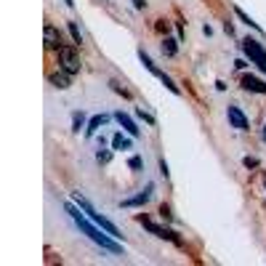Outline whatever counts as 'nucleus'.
I'll use <instances>...</instances> for the list:
<instances>
[{
	"mask_svg": "<svg viewBox=\"0 0 266 266\" xmlns=\"http://www.w3.org/2000/svg\"><path fill=\"white\" fill-rule=\"evenodd\" d=\"M67 213L69 216H72L75 218V224L80 226V229H83V232L91 237V240H94L96 242V245H101L104 250H112V253H120V245H117V242H114V240H109L107 234H101L99 232V229L96 226H91L88 221H85V216H80V211H77V208L75 205H67Z\"/></svg>",
	"mask_w": 266,
	"mask_h": 266,
	"instance_id": "1",
	"label": "nucleus"
},
{
	"mask_svg": "<svg viewBox=\"0 0 266 266\" xmlns=\"http://www.w3.org/2000/svg\"><path fill=\"white\" fill-rule=\"evenodd\" d=\"M72 197H75V202L80 205V211H85V213H88V218H94V221H96V224L104 229V232H107V234H112V237H120V229L114 226L112 221H107V218H104L101 213H96V211H94V205H91V202L83 197V194H80V192H75Z\"/></svg>",
	"mask_w": 266,
	"mask_h": 266,
	"instance_id": "2",
	"label": "nucleus"
},
{
	"mask_svg": "<svg viewBox=\"0 0 266 266\" xmlns=\"http://www.w3.org/2000/svg\"><path fill=\"white\" fill-rule=\"evenodd\" d=\"M59 64H62L64 72L77 75L80 72V53L75 48H69V45H62L59 48Z\"/></svg>",
	"mask_w": 266,
	"mask_h": 266,
	"instance_id": "3",
	"label": "nucleus"
},
{
	"mask_svg": "<svg viewBox=\"0 0 266 266\" xmlns=\"http://www.w3.org/2000/svg\"><path fill=\"white\" fill-rule=\"evenodd\" d=\"M242 51H245L248 56H250V62L256 64L261 72H266V51L261 48V43H256V40H242Z\"/></svg>",
	"mask_w": 266,
	"mask_h": 266,
	"instance_id": "4",
	"label": "nucleus"
},
{
	"mask_svg": "<svg viewBox=\"0 0 266 266\" xmlns=\"http://www.w3.org/2000/svg\"><path fill=\"white\" fill-rule=\"evenodd\" d=\"M138 224H141L144 229H149L152 234H157V237H163V240H170V242H176V245H181V240L176 237V232H170V229L157 226V224H152V221H149V218H144V216H138Z\"/></svg>",
	"mask_w": 266,
	"mask_h": 266,
	"instance_id": "5",
	"label": "nucleus"
},
{
	"mask_svg": "<svg viewBox=\"0 0 266 266\" xmlns=\"http://www.w3.org/2000/svg\"><path fill=\"white\" fill-rule=\"evenodd\" d=\"M138 59H141V64H144V67L149 69V72H152V75H157L160 80H163V83H165V88H168V91H173V94H179V85H173V80H170V77H168L165 72H160V69H157V67L152 64V59H149V56H146L144 51H138Z\"/></svg>",
	"mask_w": 266,
	"mask_h": 266,
	"instance_id": "6",
	"label": "nucleus"
},
{
	"mask_svg": "<svg viewBox=\"0 0 266 266\" xmlns=\"http://www.w3.org/2000/svg\"><path fill=\"white\" fill-rule=\"evenodd\" d=\"M43 43H45V48H51V51L56 48V51H59L62 48V35H59V29L48 24V27L43 29Z\"/></svg>",
	"mask_w": 266,
	"mask_h": 266,
	"instance_id": "7",
	"label": "nucleus"
},
{
	"mask_svg": "<svg viewBox=\"0 0 266 266\" xmlns=\"http://www.w3.org/2000/svg\"><path fill=\"white\" fill-rule=\"evenodd\" d=\"M226 114H229V123H232L237 131H248V117L240 112V107H229Z\"/></svg>",
	"mask_w": 266,
	"mask_h": 266,
	"instance_id": "8",
	"label": "nucleus"
},
{
	"mask_svg": "<svg viewBox=\"0 0 266 266\" xmlns=\"http://www.w3.org/2000/svg\"><path fill=\"white\" fill-rule=\"evenodd\" d=\"M242 88H245V91H253V94H266V83H261L258 77H250V75L242 77Z\"/></svg>",
	"mask_w": 266,
	"mask_h": 266,
	"instance_id": "9",
	"label": "nucleus"
},
{
	"mask_svg": "<svg viewBox=\"0 0 266 266\" xmlns=\"http://www.w3.org/2000/svg\"><path fill=\"white\" fill-rule=\"evenodd\" d=\"M114 120H117V123L123 125V128L131 133V136H138V133H141V128H138V125H136V123H133L125 112H117V114H114Z\"/></svg>",
	"mask_w": 266,
	"mask_h": 266,
	"instance_id": "10",
	"label": "nucleus"
},
{
	"mask_svg": "<svg viewBox=\"0 0 266 266\" xmlns=\"http://www.w3.org/2000/svg\"><path fill=\"white\" fill-rule=\"evenodd\" d=\"M149 197H152V184L141 192V194H136V197H128V200H123V208H136V205H144Z\"/></svg>",
	"mask_w": 266,
	"mask_h": 266,
	"instance_id": "11",
	"label": "nucleus"
},
{
	"mask_svg": "<svg viewBox=\"0 0 266 266\" xmlns=\"http://www.w3.org/2000/svg\"><path fill=\"white\" fill-rule=\"evenodd\" d=\"M109 117H107V114H96V117H91V123H88V128H85V136H94L99 128H101V125L104 123H107Z\"/></svg>",
	"mask_w": 266,
	"mask_h": 266,
	"instance_id": "12",
	"label": "nucleus"
},
{
	"mask_svg": "<svg viewBox=\"0 0 266 266\" xmlns=\"http://www.w3.org/2000/svg\"><path fill=\"white\" fill-rule=\"evenodd\" d=\"M51 83L56 88H69V72H56V75H51Z\"/></svg>",
	"mask_w": 266,
	"mask_h": 266,
	"instance_id": "13",
	"label": "nucleus"
},
{
	"mask_svg": "<svg viewBox=\"0 0 266 266\" xmlns=\"http://www.w3.org/2000/svg\"><path fill=\"white\" fill-rule=\"evenodd\" d=\"M112 146H114V149H128V146H131V141H128V138H125L123 133H114V138H112Z\"/></svg>",
	"mask_w": 266,
	"mask_h": 266,
	"instance_id": "14",
	"label": "nucleus"
},
{
	"mask_svg": "<svg viewBox=\"0 0 266 266\" xmlns=\"http://www.w3.org/2000/svg\"><path fill=\"white\" fill-rule=\"evenodd\" d=\"M163 53H165V56H176V40H173V38H165V43H163Z\"/></svg>",
	"mask_w": 266,
	"mask_h": 266,
	"instance_id": "15",
	"label": "nucleus"
},
{
	"mask_svg": "<svg viewBox=\"0 0 266 266\" xmlns=\"http://www.w3.org/2000/svg\"><path fill=\"white\" fill-rule=\"evenodd\" d=\"M237 16H240L242 21H245V24H250L253 29H258V24H256V21H253V19H250V16L245 14V11H242V8H237Z\"/></svg>",
	"mask_w": 266,
	"mask_h": 266,
	"instance_id": "16",
	"label": "nucleus"
},
{
	"mask_svg": "<svg viewBox=\"0 0 266 266\" xmlns=\"http://www.w3.org/2000/svg\"><path fill=\"white\" fill-rule=\"evenodd\" d=\"M69 32H72L75 43H83V35H80V29H77V24H75V21H69Z\"/></svg>",
	"mask_w": 266,
	"mask_h": 266,
	"instance_id": "17",
	"label": "nucleus"
},
{
	"mask_svg": "<svg viewBox=\"0 0 266 266\" xmlns=\"http://www.w3.org/2000/svg\"><path fill=\"white\" fill-rule=\"evenodd\" d=\"M96 160H99V163H109V160H112V152H99Z\"/></svg>",
	"mask_w": 266,
	"mask_h": 266,
	"instance_id": "18",
	"label": "nucleus"
},
{
	"mask_svg": "<svg viewBox=\"0 0 266 266\" xmlns=\"http://www.w3.org/2000/svg\"><path fill=\"white\" fill-rule=\"evenodd\" d=\"M242 163H245V168H256V165H258V160H256V157H245Z\"/></svg>",
	"mask_w": 266,
	"mask_h": 266,
	"instance_id": "19",
	"label": "nucleus"
},
{
	"mask_svg": "<svg viewBox=\"0 0 266 266\" xmlns=\"http://www.w3.org/2000/svg\"><path fill=\"white\" fill-rule=\"evenodd\" d=\"M75 131H80V125H83V114H80V112H75Z\"/></svg>",
	"mask_w": 266,
	"mask_h": 266,
	"instance_id": "20",
	"label": "nucleus"
},
{
	"mask_svg": "<svg viewBox=\"0 0 266 266\" xmlns=\"http://www.w3.org/2000/svg\"><path fill=\"white\" fill-rule=\"evenodd\" d=\"M133 170H138V168H141V157H131V163H128Z\"/></svg>",
	"mask_w": 266,
	"mask_h": 266,
	"instance_id": "21",
	"label": "nucleus"
},
{
	"mask_svg": "<svg viewBox=\"0 0 266 266\" xmlns=\"http://www.w3.org/2000/svg\"><path fill=\"white\" fill-rule=\"evenodd\" d=\"M160 213H163V216H165V218H173V213H170V211H168V205H163V208H160Z\"/></svg>",
	"mask_w": 266,
	"mask_h": 266,
	"instance_id": "22",
	"label": "nucleus"
},
{
	"mask_svg": "<svg viewBox=\"0 0 266 266\" xmlns=\"http://www.w3.org/2000/svg\"><path fill=\"white\" fill-rule=\"evenodd\" d=\"M160 173H163V176H168V165H165V160H160Z\"/></svg>",
	"mask_w": 266,
	"mask_h": 266,
	"instance_id": "23",
	"label": "nucleus"
},
{
	"mask_svg": "<svg viewBox=\"0 0 266 266\" xmlns=\"http://www.w3.org/2000/svg\"><path fill=\"white\" fill-rule=\"evenodd\" d=\"M133 3H136V8H144V0H133Z\"/></svg>",
	"mask_w": 266,
	"mask_h": 266,
	"instance_id": "24",
	"label": "nucleus"
},
{
	"mask_svg": "<svg viewBox=\"0 0 266 266\" xmlns=\"http://www.w3.org/2000/svg\"><path fill=\"white\" fill-rule=\"evenodd\" d=\"M64 3H67V6H72V3H75V0H64Z\"/></svg>",
	"mask_w": 266,
	"mask_h": 266,
	"instance_id": "25",
	"label": "nucleus"
},
{
	"mask_svg": "<svg viewBox=\"0 0 266 266\" xmlns=\"http://www.w3.org/2000/svg\"><path fill=\"white\" fill-rule=\"evenodd\" d=\"M263 141H266V131H263Z\"/></svg>",
	"mask_w": 266,
	"mask_h": 266,
	"instance_id": "26",
	"label": "nucleus"
}]
</instances>
